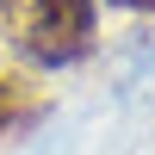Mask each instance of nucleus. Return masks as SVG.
<instances>
[{"label":"nucleus","instance_id":"f257e3e1","mask_svg":"<svg viewBox=\"0 0 155 155\" xmlns=\"http://www.w3.org/2000/svg\"><path fill=\"white\" fill-rule=\"evenodd\" d=\"M31 62H81L93 50V0H44V12L31 19V31L19 37Z\"/></svg>","mask_w":155,"mask_h":155},{"label":"nucleus","instance_id":"f03ea898","mask_svg":"<svg viewBox=\"0 0 155 155\" xmlns=\"http://www.w3.org/2000/svg\"><path fill=\"white\" fill-rule=\"evenodd\" d=\"M31 93H25V81H0V137H6L12 130V124H19V118H31Z\"/></svg>","mask_w":155,"mask_h":155},{"label":"nucleus","instance_id":"7ed1b4c3","mask_svg":"<svg viewBox=\"0 0 155 155\" xmlns=\"http://www.w3.org/2000/svg\"><path fill=\"white\" fill-rule=\"evenodd\" d=\"M37 12H44V0H0V31H6V37H25Z\"/></svg>","mask_w":155,"mask_h":155},{"label":"nucleus","instance_id":"20e7f679","mask_svg":"<svg viewBox=\"0 0 155 155\" xmlns=\"http://www.w3.org/2000/svg\"><path fill=\"white\" fill-rule=\"evenodd\" d=\"M118 6H137V12H155V0H118Z\"/></svg>","mask_w":155,"mask_h":155}]
</instances>
